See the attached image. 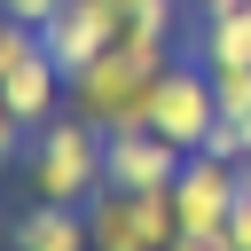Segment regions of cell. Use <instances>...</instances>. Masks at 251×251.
I'll return each instance as SVG.
<instances>
[{"label":"cell","instance_id":"1","mask_svg":"<svg viewBox=\"0 0 251 251\" xmlns=\"http://www.w3.org/2000/svg\"><path fill=\"white\" fill-rule=\"evenodd\" d=\"M165 63H173V31H118V47L71 78V110L94 118L102 133H133L149 126V86Z\"/></svg>","mask_w":251,"mask_h":251},{"label":"cell","instance_id":"2","mask_svg":"<svg viewBox=\"0 0 251 251\" xmlns=\"http://www.w3.org/2000/svg\"><path fill=\"white\" fill-rule=\"evenodd\" d=\"M24 180H31V204H71V212H86V204L102 196V126L78 118V110L47 118V126L31 133V149H24Z\"/></svg>","mask_w":251,"mask_h":251},{"label":"cell","instance_id":"3","mask_svg":"<svg viewBox=\"0 0 251 251\" xmlns=\"http://www.w3.org/2000/svg\"><path fill=\"white\" fill-rule=\"evenodd\" d=\"M86 235L94 251H165L180 235V212H173V188H102L86 204Z\"/></svg>","mask_w":251,"mask_h":251},{"label":"cell","instance_id":"4","mask_svg":"<svg viewBox=\"0 0 251 251\" xmlns=\"http://www.w3.org/2000/svg\"><path fill=\"white\" fill-rule=\"evenodd\" d=\"M220 126V94H212V71L204 63H165L157 86H149V133H165L180 157H196Z\"/></svg>","mask_w":251,"mask_h":251},{"label":"cell","instance_id":"5","mask_svg":"<svg viewBox=\"0 0 251 251\" xmlns=\"http://www.w3.org/2000/svg\"><path fill=\"white\" fill-rule=\"evenodd\" d=\"M39 47H47V63H55L63 78H78L86 63H102V55L118 47V16H110V0H63L55 24L39 31Z\"/></svg>","mask_w":251,"mask_h":251},{"label":"cell","instance_id":"6","mask_svg":"<svg viewBox=\"0 0 251 251\" xmlns=\"http://www.w3.org/2000/svg\"><path fill=\"white\" fill-rule=\"evenodd\" d=\"M173 173H180V149L165 141V133H149V126H133V133H102V188H173Z\"/></svg>","mask_w":251,"mask_h":251},{"label":"cell","instance_id":"7","mask_svg":"<svg viewBox=\"0 0 251 251\" xmlns=\"http://www.w3.org/2000/svg\"><path fill=\"white\" fill-rule=\"evenodd\" d=\"M235 180H243V165H220L212 149L180 157V173H173V212H180V227H227Z\"/></svg>","mask_w":251,"mask_h":251},{"label":"cell","instance_id":"8","mask_svg":"<svg viewBox=\"0 0 251 251\" xmlns=\"http://www.w3.org/2000/svg\"><path fill=\"white\" fill-rule=\"evenodd\" d=\"M0 94H8V118H16V126H31V133H39L47 118H63V110H71V78L47 63V47H39L24 71H8V78H0Z\"/></svg>","mask_w":251,"mask_h":251},{"label":"cell","instance_id":"9","mask_svg":"<svg viewBox=\"0 0 251 251\" xmlns=\"http://www.w3.org/2000/svg\"><path fill=\"white\" fill-rule=\"evenodd\" d=\"M16 251H94L86 212H71V204H31V212L16 220Z\"/></svg>","mask_w":251,"mask_h":251},{"label":"cell","instance_id":"10","mask_svg":"<svg viewBox=\"0 0 251 251\" xmlns=\"http://www.w3.org/2000/svg\"><path fill=\"white\" fill-rule=\"evenodd\" d=\"M196 63H251V0H227V8H212L204 16V31H196Z\"/></svg>","mask_w":251,"mask_h":251},{"label":"cell","instance_id":"11","mask_svg":"<svg viewBox=\"0 0 251 251\" xmlns=\"http://www.w3.org/2000/svg\"><path fill=\"white\" fill-rule=\"evenodd\" d=\"M204 71H212V63H204ZM212 94H220L227 118H251V63H220V71H212Z\"/></svg>","mask_w":251,"mask_h":251},{"label":"cell","instance_id":"12","mask_svg":"<svg viewBox=\"0 0 251 251\" xmlns=\"http://www.w3.org/2000/svg\"><path fill=\"white\" fill-rule=\"evenodd\" d=\"M220 165H251V118H227L220 110V126H212V141H204Z\"/></svg>","mask_w":251,"mask_h":251},{"label":"cell","instance_id":"13","mask_svg":"<svg viewBox=\"0 0 251 251\" xmlns=\"http://www.w3.org/2000/svg\"><path fill=\"white\" fill-rule=\"evenodd\" d=\"M118 31H173V0H110Z\"/></svg>","mask_w":251,"mask_h":251},{"label":"cell","instance_id":"14","mask_svg":"<svg viewBox=\"0 0 251 251\" xmlns=\"http://www.w3.org/2000/svg\"><path fill=\"white\" fill-rule=\"evenodd\" d=\"M227 235H235V251H251V165H243V180H235V204H227Z\"/></svg>","mask_w":251,"mask_h":251},{"label":"cell","instance_id":"15","mask_svg":"<svg viewBox=\"0 0 251 251\" xmlns=\"http://www.w3.org/2000/svg\"><path fill=\"white\" fill-rule=\"evenodd\" d=\"M165 251H235V235H227V227H180Z\"/></svg>","mask_w":251,"mask_h":251},{"label":"cell","instance_id":"16","mask_svg":"<svg viewBox=\"0 0 251 251\" xmlns=\"http://www.w3.org/2000/svg\"><path fill=\"white\" fill-rule=\"evenodd\" d=\"M55 8H63V0H0V16H8V24H31V31H47Z\"/></svg>","mask_w":251,"mask_h":251},{"label":"cell","instance_id":"17","mask_svg":"<svg viewBox=\"0 0 251 251\" xmlns=\"http://www.w3.org/2000/svg\"><path fill=\"white\" fill-rule=\"evenodd\" d=\"M24 149H31V126H16V118H8V126H0V173H8V165H24Z\"/></svg>","mask_w":251,"mask_h":251},{"label":"cell","instance_id":"18","mask_svg":"<svg viewBox=\"0 0 251 251\" xmlns=\"http://www.w3.org/2000/svg\"><path fill=\"white\" fill-rule=\"evenodd\" d=\"M188 8H196V16H212V8H227V0H188Z\"/></svg>","mask_w":251,"mask_h":251},{"label":"cell","instance_id":"19","mask_svg":"<svg viewBox=\"0 0 251 251\" xmlns=\"http://www.w3.org/2000/svg\"><path fill=\"white\" fill-rule=\"evenodd\" d=\"M0 126H8V94H0Z\"/></svg>","mask_w":251,"mask_h":251}]
</instances>
